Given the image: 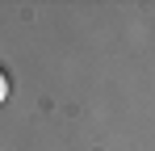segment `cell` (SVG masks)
<instances>
[{
  "mask_svg": "<svg viewBox=\"0 0 155 151\" xmlns=\"http://www.w3.org/2000/svg\"><path fill=\"white\" fill-rule=\"evenodd\" d=\"M4 92H8V84H4V80H0V101H4Z\"/></svg>",
  "mask_w": 155,
  "mask_h": 151,
  "instance_id": "6da1fadb",
  "label": "cell"
}]
</instances>
